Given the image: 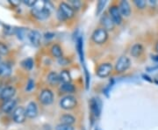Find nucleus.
I'll use <instances>...</instances> for the list:
<instances>
[{"instance_id":"nucleus-1","label":"nucleus","mask_w":158,"mask_h":130,"mask_svg":"<svg viewBox=\"0 0 158 130\" xmlns=\"http://www.w3.org/2000/svg\"><path fill=\"white\" fill-rule=\"evenodd\" d=\"M50 3L49 2H43V5L42 7H37V6H34L32 10V12L34 14V16L36 19H38L39 20H44L47 19L50 16L51 14V9L48 7V5Z\"/></svg>"},{"instance_id":"nucleus-2","label":"nucleus","mask_w":158,"mask_h":130,"mask_svg":"<svg viewBox=\"0 0 158 130\" xmlns=\"http://www.w3.org/2000/svg\"><path fill=\"white\" fill-rule=\"evenodd\" d=\"M109 38L108 31L103 27H98L91 34V40L97 45H103L107 41Z\"/></svg>"},{"instance_id":"nucleus-3","label":"nucleus","mask_w":158,"mask_h":130,"mask_svg":"<svg viewBox=\"0 0 158 130\" xmlns=\"http://www.w3.org/2000/svg\"><path fill=\"white\" fill-rule=\"evenodd\" d=\"M77 99L74 95H65L62 97L59 102L60 107L66 111H69L76 108L77 107Z\"/></svg>"},{"instance_id":"nucleus-4","label":"nucleus","mask_w":158,"mask_h":130,"mask_svg":"<svg viewBox=\"0 0 158 130\" xmlns=\"http://www.w3.org/2000/svg\"><path fill=\"white\" fill-rule=\"evenodd\" d=\"M131 66V61L129 57L127 56H121L117 60L114 66V70L117 74H121L126 72Z\"/></svg>"},{"instance_id":"nucleus-5","label":"nucleus","mask_w":158,"mask_h":130,"mask_svg":"<svg viewBox=\"0 0 158 130\" xmlns=\"http://www.w3.org/2000/svg\"><path fill=\"white\" fill-rule=\"evenodd\" d=\"M113 65L110 62H103L98 66L96 69V75L100 78H108L113 72Z\"/></svg>"},{"instance_id":"nucleus-6","label":"nucleus","mask_w":158,"mask_h":130,"mask_svg":"<svg viewBox=\"0 0 158 130\" xmlns=\"http://www.w3.org/2000/svg\"><path fill=\"white\" fill-rule=\"evenodd\" d=\"M108 14L112 18L113 21L116 26H119L122 24L123 17L120 13V11L118 9V5H112L108 9Z\"/></svg>"},{"instance_id":"nucleus-7","label":"nucleus","mask_w":158,"mask_h":130,"mask_svg":"<svg viewBox=\"0 0 158 130\" xmlns=\"http://www.w3.org/2000/svg\"><path fill=\"white\" fill-rule=\"evenodd\" d=\"M40 102L44 106H49L54 101V93L50 89H43L40 91L39 96Z\"/></svg>"},{"instance_id":"nucleus-8","label":"nucleus","mask_w":158,"mask_h":130,"mask_svg":"<svg viewBox=\"0 0 158 130\" xmlns=\"http://www.w3.org/2000/svg\"><path fill=\"white\" fill-rule=\"evenodd\" d=\"M58 10L62 12V15L67 19H70L75 17V15H76V11L74 10L73 7L70 6L69 3H66V2L60 3Z\"/></svg>"},{"instance_id":"nucleus-9","label":"nucleus","mask_w":158,"mask_h":130,"mask_svg":"<svg viewBox=\"0 0 158 130\" xmlns=\"http://www.w3.org/2000/svg\"><path fill=\"white\" fill-rule=\"evenodd\" d=\"M100 25H101V27L105 28L108 32L113 31L115 27H116V25L113 21L112 18L110 17V15L106 12L102 14L101 18H100Z\"/></svg>"},{"instance_id":"nucleus-10","label":"nucleus","mask_w":158,"mask_h":130,"mask_svg":"<svg viewBox=\"0 0 158 130\" xmlns=\"http://www.w3.org/2000/svg\"><path fill=\"white\" fill-rule=\"evenodd\" d=\"M13 120L17 123H23L27 119V112L23 107H17L12 112Z\"/></svg>"},{"instance_id":"nucleus-11","label":"nucleus","mask_w":158,"mask_h":130,"mask_svg":"<svg viewBox=\"0 0 158 130\" xmlns=\"http://www.w3.org/2000/svg\"><path fill=\"white\" fill-rule=\"evenodd\" d=\"M90 110L92 114H94L96 117H98L100 115L102 109V102L101 100L98 98V99H91L90 103Z\"/></svg>"},{"instance_id":"nucleus-12","label":"nucleus","mask_w":158,"mask_h":130,"mask_svg":"<svg viewBox=\"0 0 158 130\" xmlns=\"http://www.w3.org/2000/svg\"><path fill=\"white\" fill-rule=\"evenodd\" d=\"M27 38L29 41L32 43V45H34V47H38L40 44L41 34L36 30H30L27 33Z\"/></svg>"},{"instance_id":"nucleus-13","label":"nucleus","mask_w":158,"mask_h":130,"mask_svg":"<svg viewBox=\"0 0 158 130\" xmlns=\"http://www.w3.org/2000/svg\"><path fill=\"white\" fill-rule=\"evenodd\" d=\"M26 112H27V116L30 119L36 118L38 115V106H37V104L34 101L29 102L28 105L27 106V108H26Z\"/></svg>"},{"instance_id":"nucleus-14","label":"nucleus","mask_w":158,"mask_h":130,"mask_svg":"<svg viewBox=\"0 0 158 130\" xmlns=\"http://www.w3.org/2000/svg\"><path fill=\"white\" fill-rule=\"evenodd\" d=\"M16 94V89L13 86H6L4 87V89L2 90L1 93V99L3 100H9L13 99L14 95Z\"/></svg>"},{"instance_id":"nucleus-15","label":"nucleus","mask_w":158,"mask_h":130,"mask_svg":"<svg viewBox=\"0 0 158 130\" xmlns=\"http://www.w3.org/2000/svg\"><path fill=\"white\" fill-rule=\"evenodd\" d=\"M118 9L120 11V13L122 15V17H129L132 12V9H131V6L127 1H120L118 3Z\"/></svg>"},{"instance_id":"nucleus-16","label":"nucleus","mask_w":158,"mask_h":130,"mask_svg":"<svg viewBox=\"0 0 158 130\" xmlns=\"http://www.w3.org/2000/svg\"><path fill=\"white\" fill-rule=\"evenodd\" d=\"M16 104H17V101H16L15 99H9V100H6V101L3 103V105H2V107H1L2 111L6 113H11V112L15 110V108H16Z\"/></svg>"},{"instance_id":"nucleus-17","label":"nucleus","mask_w":158,"mask_h":130,"mask_svg":"<svg viewBox=\"0 0 158 130\" xmlns=\"http://www.w3.org/2000/svg\"><path fill=\"white\" fill-rule=\"evenodd\" d=\"M59 90L66 95H72V93H74L76 91V87L75 85H72L71 83H68V84H61V85L59 86Z\"/></svg>"},{"instance_id":"nucleus-18","label":"nucleus","mask_w":158,"mask_h":130,"mask_svg":"<svg viewBox=\"0 0 158 130\" xmlns=\"http://www.w3.org/2000/svg\"><path fill=\"white\" fill-rule=\"evenodd\" d=\"M144 52V48L141 45V43H135L132 46L131 49H130V55L133 57H140Z\"/></svg>"},{"instance_id":"nucleus-19","label":"nucleus","mask_w":158,"mask_h":130,"mask_svg":"<svg viewBox=\"0 0 158 130\" xmlns=\"http://www.w3.org/2000/svg\"><path fill=\"white\" fill-rule=\"evenodd\" d=\"M47 79H48V83L50 85H52V86H56V85H58L61 83L60 76L56 71H50L48 73V75Z\"/></svg>"},{"instance_id":"nucleus-20","label":"nucleus","mask_w":158,"mask_h":130,"mask_svg":"<svg viewBox=\"0 0 158 130\" xmlns=\"http://www.w3.org/2000/svg\"><path fill=\"white\" fill-rule=\"evenodd\" d=\"M77 121L76 117L70 114V113H64L60 116V122L62 124H67V125H72L73 126Z\"/></svg>"},{"instance_id":"nucleus-21","label":"nucleus","mask_w":158,"mask_h":130,"mask_svg":"<svg viewBox=\"0 0 158 130\" xmlns=\"http://www.w3.org/2000/svg\"><path fill=\"white\" fill-rule=\"evenodd\" d=\"M50 52L51 55L55 58L60 59V58L63 57V51H62V47L59 44H57V43H55V44L52 45L50 48Z\"/></svg>"},{"instance_id":"nucleus-22","label":"nucleus","mask_w":158,"mask_h":130,"mask_svg":"<svg viewBox=\"0 0 158 130\" xmlns=\"http://www.w3.org/2000/svg\"><path fill=\"white\" fill-rule=\"evenodd\" d=\"M60 76V81L62 84H68V83H71V75L70 72L68 69H62L59 74Z\"/></svg>"},{"instance_id":"nucleus-23","label":"nucleus","mask_w":158,"mask_h":130,"mask_svg":"<svg viewBox=\"0 0 158 130\" xmlns=\"http://www.w3.org/2000/svg\"><path fill=\"white\" fill-rule=\"evenodd\" d=\"M77 49L78 52L81 62H84V51H83V39L82 37H78L77 40Z\"/></svg>"},{"instance_id":"nucleus-24","label":"nucleus","mask_w":158,"mask_h":130,"mask_svg":"<svg viewBox=\"0 0 158 130\" xmlns=\"http://www.w3.org/2000/svg\"><path fill=\"white\" fill-rule=\"evenodd\" d=\"M22 66L27 70H31L34 68V60L32 58H27L21 62Z\"/></svg>"},{"instance_id":"nucleus-25","label":"nucleus","mask_w":158,"mask_h":130,"mask_svg":"<svg viewBox=\"0 0 158 130\" xmlns=\"http://www.w3.org/2000/svg\"><path fill=\"white\" fill-rule=\"evenodd\" d=\"M69 4L73 7V9L75 11L80 10L82 6H83V3H82V1H80V0H70V1L69 2Z\"/></svg>"},{"instance_id":"nucleus-26","label":"nucleus","mask_w":158,"mask_h":130,"mask_svg":"<svg viewBox=\"0 0 158 130\" xmlns=\"http://www.w3.org/2000/svg\"><path fill=\"white\" fill-rule=\"evenodd\" d=\"M106 1H103V0H100V1H98V4H97V11H96V14L97 15H99L100 13H101L103 10H104V8H105V6L106 5Z\"/></svg>"},{"instance_id":"nucleus-27","label":"nucleus","mask_w":158,"mask_h":130,"mask_svg":"<svg viewBox=\"0 0 158 130\" xmlns=\"http://www.w3.org/2000/svg\"><path fill=\"white\" fill-rule=\"evenodd\" d=\"M56 130H75V128L72 125H67V124H60L56 125Z\"/></svg>"},{"instance_id":"nucleus-28","label":"nucleus","mask_w":158,"mask_h":130,"mask_svg":"<svg viewBox=\"0 0 158 130\" xmlns=\"http://www.w3.org/2000/svg\"><path fill=\"white\" fill-rule=\"evenodd\" d=\"M134 5L140 10H143L146 6H147V2L144 0H135L134 1Z\"/></svg>"},{"instance_id":"nucleus-29","label":"nucleus","mask_w":158,"mask_h":130,"mask_svg":"<svg viewBox=\"0 0 158 130\" xmlns=\"http://www.w3.org/2000/svg\"><path fill=\"white\" fill-rule=\"evenodd\" d=\"M15 33L17 34L18 38L19 39H20V40H22L23 38L26 36V34L27 35V34H26V30L23 28H18L15 30Z\"/></svg>"},{"instance_id":"nucleus-30","label":"nucleus","mask_w":158,"mask_h":130,"mask_svg":"<svg viewBox=\"0 0 158 130\" xmlns=\"http://www.w3.org/2000/svg\"><path fill=\"white\" fill-rule=\"evenodd\" d=\"M8 52H9L8 47L5 43L0 42V55H7Z\"/></svg>"},{"instance_id":"nucleus-31","label":"nucleus","mask_w":158,"mask_h":130,"mask_svg":"<svg viewBox=\"0 0 158 130\" xmlns=\"http://www.w3.org/2000/svg\"><path fill=\"white\" fill-rule=\"evenodd\" d=\"M37 2H38V1H34V0H27V1H24V3H25L27 6H30V7H33V8L36 6Z\"/></svg>"},{"instance_id":"nucleus-32","label":"nucleus","mask_w":158,"mask_h":130,"mask_svg":"<svg viewBox=\"0 0 158 130\" xmlns=\"http://www.w3.org/2000/svg\"><path fill=\"white\" fill-rule=\"evenodd\" d=\"M34 87V80L30 79L27 83V90H31Z\"/></svg>"},{"instance_id":"nucleus-33","label":"nucleus","mask_w":158,"mask_h":130,"mask_svg":"<svg viewBox=\"0 0 158 130\" xmlns=\"http://www.w3.org/2000/svg\"><path fill=\"white\" fill-rule=\"evenodd\" d=\"M58 62L60 63V65H67L68 64V60L65 57H62V58L58 59Z\"/></svg>"},{"instance_id":"nucleus-34","label":"nucleus","mask_w":158,"mask_h":130,"mask_svg":"<svg viewBox=\"0 0 158 130\" xmlns=\"http://www.w3.org/2000/svg\"><path fill=\"white\" fill-rule=\"evenodd\" d=\"M4 65H5V62H3V61H2V58H1V55H0V75H2V73H3Z\"/></svg>"},{"instance_id":"nucleus-35","label":"nucleus","mask_w":158,"mask_h":130,"mask_svg":"<svg viewBox=\"0 0 158 130\" xmlns=\"http://www.w3.org/2000/svg\"><path fill=\"white\" fill-rule=\"evenodd\" d=\"M54 36H55V34H51V33H47V34H45L46 39H52Z\"/></svg>"},{"instance_id":"nucleus-36","label":"nucleus","mask_w":158,"mask_h":130,"mask_svg":"<svg viewBox=\"0 0 158 130\" xmlns=\"http://www.w3.org/2000/svg\"><path fill=\"white\" fill-rule=\"evenodd\" d=\"M155 49L156 51V53L158 54V41L156 43V46H155Z\"/></svg>"},{"instance_id":"nucleus-37","label":"nucleus","mask_w":158,"mask_h":130,"mask_svg":"<svg viewBox=\"0 0 158 130\" xmlns=\"http://www.w3.org/2000/svg\"><path fill=\"white\" fill-rule=\"evenodd\" d=\"M4 89V87H2V86H0V98H1V93H2V90Z\"/></svg>"}]
</instances>
